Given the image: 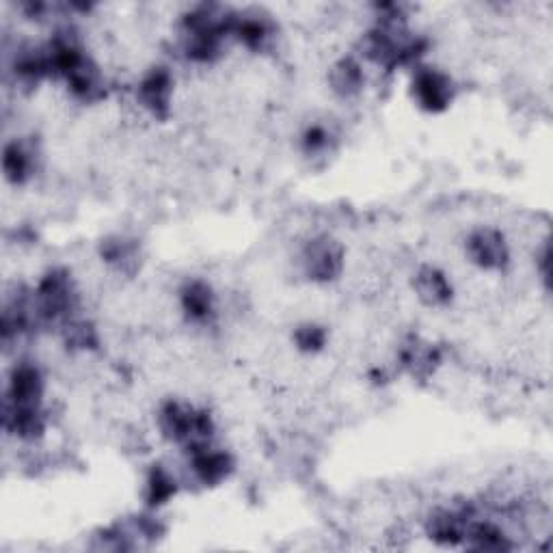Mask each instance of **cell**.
Returning a JSON list of instances; mask_svg holds the SVG:
<instances>
[{
    "instance_id": "obj_12",
    "label": "cell",
    "mask_w": 553,
    "mask_h": 553,
    "mask_svg": "<svg viewBox=\"0 0 553 553\" xmlns=\"http://www.w3.org/2000/svg\"><path fill=\"white\" fill-rule=\"evenodd\" d=\"M35 152L24 141H11L3 152V171L11 184H24L31 180L35 169Z\"/></svg>"
},
{
    "instance_id": "obj_5",
    "label": "cell",
    "mask_w": 553,
    "mask_h": 553,
    "mask_svg": "<svg viewBox=\"0 0 553 553\" xmlns=\"http://www.w3.org/2000/svg\"><path fill=\"white\" fill-rule=\"evenodd\" d=\"M413 98L422 111L443 113L454 100L452 78L435 67H417L413 76Z\"/></svg>"
},
{
    "instance_id": "obj_15",
    "label": "cell",
    "mask_w": 553,
    "mask_h": 553,
    "mask_svg": "<svg viewBox=\"0 0 553 553\" xmlns=\"http://www.w3.org/2000/svg\"><path fill=\"white\" fill-rule=\"evenodd\" d=\"M268 35H271V29H268L266 20L236 16L234 37L238 39L240 44H245L249 50H260L268 39Z\"/></svg>"
},
{
    "instance_id": "obj_4",
    "label": "cell",
    "mask_w": 553,
    "mask_h": 553,
    "mask_svg": "<svg viewBox=\"0 0 553 553\" xmlns=\"http://www.w3.org/2000/svg\"><path fill=\"white\" fill-rule=\"evenodd\" d=\"M467 258L482 271H504L510 262V249L504 234L493 227L474 229L467 238Z\"/></svg>"
},
{
    "instance_id": "obj_9",
    "label": "cell",
    "mask_w": 553,
    "mask_h": 553,
    "mask_svg": "<svg viewBox=\"0 0 553 553\" xmlns=\"http://www.w3.org/2000/svg\"><path fill=\"white\" fill-rule=\"evenodd\" d=\"M413 288L417 299H420L426 307H445L452 301V283L443 271L437 266H422L415 273Z\"/></svg>"
},
{
    "instance_id": "obj_8",
    "label": "cell",
    "mask_w": 553,
    "mask_h": 553,
    "mask_svg": "<svg viewBox=\"0 0 553 553\" xmlns=\"http://www.w3.org/2000/svg\"><path fill=\"white\" fill-rule=\"evenodd\" d=\"M191 456V471L199 484L204 487H217V484L225 482L234 471V458L225 450H217L212 445L188 452Z\"/></svg>"
},
{
    "instance_id": "obj_18",
    "label": "cell",
    "mask_w": 553,
    "mask_h": 553,
    "mask_svg": "<svg viewBox=\"0 0 553 553\" xmlns=\"http://www.w3.org/2000/svg\"><path fill=\"white\" fill-rule=\"evenodd\" d=\"M294 344L303 353H318V350L325 348L327 344V331L312 325V322H307V325H301L299 329L294 331Z\"/></svg>"
},
{
    "instance_id": "obj_3",
    "label": "cell",
    "mask_w": 553,
    "mask_h": 553,
    "mask_svg": "<svg viewBox=\"0 0 553 553\" xmlns=\"http://www.w3.org/2000/svg\"><path fill=\"white\" fill-rule=\"evenodd\" d=\"M301 264L307 279H312L316 283H329L342 273L344 249L337 240L329 236H318L305 245Z\"/></svg>"
},
{
    "instance_id": "obj_1",
    "label": "cell",
    "mask_w": 553,
    "mask_h": 553,
    "mask_svg": "<svg viewBox=\"0 0 553 553\" xmlns=\"http://www.w3.org/2000/svg\"><path fill=\"white\" fill-rule=\"evenodd\" d=\"M158 426L165 439L178 443L186 452L212 445L214 422L208 411H199L184 402H167L158 413Z\"/></svg>"
},
{
    "instance_id": "obj_19",
    "label": "cell",
    "mask_w": 553,
    "mask_h": 553,
    "mask_svg": "<svg viewBox=\"0 0 553 553\" xmlns=\"http://www.w3.org/2000/svg\"><path fill=\"white\" fill-rule=\"evenodd\" d=\"M329 143H331V134L327 132V128H322V126L307 128L303 134V150L309 156L325 154L329 150Z\"/></svg>"
},
{
    "instance_id": "obj_11",
    "label": "cell",
    "mask_w": 553,
    "mask_h": 553,
    "mask_svg": "<svg viewBox=\"0 0 553 553\" xmlns=\"http://www.w3.org/2000/svg\"><path fill=\"white\" fill-rule=\"evenodd\" d=\"M363 83H366V76H363V67L355 59H340L333 63L329 72V85L337 98L342 100H353L357 98Z\"/></svg>"
},
{
    "instance_id": "obj_16",
    "label": "cell",
    "mask_w": 553,
    "mask_h": 553,
    "mask_svg": "<svg viewBox=\"0 0 553 553\" xmlns=\"http://www.w3.org/2000/svg\"><path fill=\"white\" fill-rule=\"evenodd\" d=\"M102 258L115 266L117 271L130 273L132 266L137 264V249L124 238H111L102 245Z\"/></svg>"
},
{
    "instance_id": "obj_2",
    "label": "cell",
    "mask_w": 553,
    "mask_h": 553,
    "mask_svg": "<svg viewBox=\"0 0 553 553\" xmlns=\"http://www.w3.org/2000/svg\"><path fill=\"white\" fill-rule=\"evenodd\" d=\"M78 305L74 283L63 268L48 271L33 292V309L37 320L70 322Z\"/></svg>"
},
{
    "instance_id": "obj_13",
    "label": "cell",
    "mask_w": 553,
    "mask_h": 553,
    "mask_svg": "<svg viewBox=\"0 0 553 553\" xmlns=\"http://www.w3.org/2000/svg\"><path fill=\"white\" fill-rule=\"evenodd\" d=\"M400 361H402V366L407 368L413 376H420V379H424V376L433 374L435 368L439 366L441 353L433 344H424L420 340H413L411 344H407L400 350Z\"/></svg>"
},
{
    "instance_id": "obj_14",
    "label": "cell",
    "mask_w": 553,
    "mask_h": 553,
    "mask_svg": "<svg viewBox=\"0 0 553 553\" xmlns=\"http://www.w3.org/2000/svg\"><path fill=\"white\" fill-rule=\"evenodd\" d=\"M175 493H178V482H175V478L163 465H154L150 476H147V491H145L147 506L152 510L165 506Z\"/></svg>"
},
{
    "instance_id": "obj_6",
    "label": "cell",
    "mask_w": 553,
    "mask_h": 553,
    "mask_svg": "<svg viewBox=\"0 0 553 553\" xmlns=\"http://www.w3.org/2000/svg\"><path fill=\"white\" fill-rule=\"evenodd\" d=\"M44 398V376L33 363H18L11 370L9 387L5 394V402L13 409H42Z\"/></svg>"
},
{
    "instance_id": "obj_7",
    "label": "cell",
    "mask_w": 553,
    "mask_h": 553,
    "mask_svg": "<svg viewBox=\"0 0 553 553\" xmlns=\"http://www.w3.org/2000/svg\"><path fill=\"white\" fill-rule=\"evenodd\" d=\"M171 93L173 78L165 67H156L139 83L137 98L143 109L156 119H167L171 113Z\"/></svg>"
},
{
    "instance_id": "obj_10",
    "label": "cell",
    "mask_w": 553,
    "mask_h": 553,
    "mask_svg": "<svg viewBox=\"0 0 553 553\" xmlns=\"http://www.w3.org/2000/svg\"><path fill=\"white\" fill-rule=\"evenodd\" d=\"M180 305L188 320L195 325H206L214 316V292L206 281L191 279L180 290Z\"/></svg>"
},
{
    "instance_id": "obj_17",
    "label": "cell",
    "mask_w": 553,
    "mask_h": 553,
    "mask_svg": "<svg viewBox=\"0 0 553 553\" xmlns=\"http://www.w3.org/2000/svg\"><path fill=\"white\" fill-rule=\"evenodd\" d=\"M63 335H65L67 346H72L76 350H91L98 346V331L85 320L65 322Z\"/></svg>"
}]
</instances>
